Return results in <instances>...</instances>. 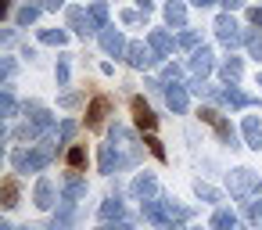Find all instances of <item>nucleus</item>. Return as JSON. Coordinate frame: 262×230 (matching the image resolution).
I'll return each mask as SVG.
<instances>
[{"instance_id": "obj_7", "label": "nucleus", "mask_w": 262, "mask_h": 230, "mask_svg": "<svg viewBox=\"0 0 262 230\" xmlns=\"http://www.w3.org/2000/svg\"><path fill=\"white\" fill-rule=\"evenodd\" d=\"M126 61H129L133 69H147V65L155 61V51L144 47V44H129V47H126Z\"/></svg>"}, {"instance_id": "obj_42", "label": "nucleus", "mask_w": 262, "mask_h": 230, "mask_svg": "<svg viewBox=\"0 0 262 230\" xmlns=\"http://www.w3.org/2000/svg\"><path fill=\"white\" fill-rule=\"evenodd\" d=\"M137 8H140V11H144V15H147V11H151V8H155V4H151V0H137Z\"/></svg>"}, {"instance_id": "obj_35", "label": "nucleus", "mask_w": 262, "mask_h": 230, "mask_svg": "<svg viewBox=\"0 0 262 230\" xmlns=\"http://www.w3.org/2000/svg\"><path fill=\"white\" fill-rule=\"evenodd\" d=\"M162 79H165V83H176V79H180V69H176V65H169V69L162 72Z\"/></svg>"}, {"instance_id": "obj_38", "label": "nucleus", "mask_w": 262, "mask_h": 230, "mask_svg": "<svg viewBox=\"0 0 262 230\" xmlns=\"http://www.w3.org/2000/svg\"><path fill=\"white\" fill-rule=\"evenodd\" d=\"M61 104H65V108H76V104H79V94H65Z\"/></svg>"}, {"instance_id": "obj_13", "label": "nucleus", "mask_w": 262, "mask_h": 230, "mask_svg": "<svg viewBox=\"0 0 262 230\" xmlns=\"http://www.w3.org/2000/svg\"><path fill=\"white\" fill-rule=\"evenodd\" d=\"M219 97H223V104H230V108H248V104H251V97H248L244 90H237L233 83H226V90H219Z\"/></svg>"}, {"instance_id": "obj_37", "label": "nucleus", "mask_w": 262, "mask_h": 230, "mask_svg": "<svg viewBox=\"0 0 262 230\" xmlns=\"http://www.w3.org/2000/svg\"><path fill=\"white\" fill-rule=\"evenodd\" d=\"M58 83H69V65L58 61Z\"/></svg>"}, {"instance_id": "obj_30", "label": "nucleus", "mask_w": 262, "mask_h": 230, "mask_svg": "<svg viewBox=\"0 0 262 230\" xmlns=\"http://www.w3.org/2000/svg\"><path fill=\"white\" fill-rule=\"evenodd\" d=\"M0 112H4V115H15V97H11V90L0 94Z\"/></svg>"}, {"instance_id": "obj_41", "label": "nucleus", "mask_w": 262, "mask_h": 230, "mask_svg": "<svg viewBox=\"0 0 262 230\" xmlns=\"http://www.w3.org/2000/svg\"><path fill=\"white\" fill-rule=\"evenodd\" d=\"M101 230H129V223H115V226H112V223H104Z\"/></svg>"}, {"instance_id": "obj_44", "label": "nucleus", "mask_w": 262, "mask_h": 230, "mask_svg": "<svg viewBox=\"0 0 262 230\" xmlns=\"http://www.w3.org/2000/svg\"><path fill=\"white\" fill-rule=\"evenodd\" d=\"M194 4H198V8H208V4H212V0H194Z\"/></svg>"}, {"instance_id": "obj_12", "label": "nucleus", "mask_w": 262, "mask_h": 230, "mask_svg": "<svg viewBox=\"0 0 262 230\" xmlns=\"http://www.w3.org/2000/svg\"><path fill=\"white\" fill-rule=\"evenodd\" d=\"M165 22L172 29H183L187 26V8H183V0H169L165 4Z\"/></svg>"}, {"instance_id": "obj_5", "label": "nucleus", "mask_w": 262, "mask_h": 230, "mask_svg": "<svg viewBox=\"0 0 262 230\" xmlns=\"http://www.w3.org/2000/svg\"><path fill=\"white\" fill-rule=\"evenodd\" d=\"M54 155H58V148H54V144H43V148H36V151H26L22 169H26V173H40V169H43Z\"/></svg>"}, {"instance_id": "obj_17", "label": "nucleus", "mask_w": 262, "mask_h": 230, "mask_svg": "<svg viewBox=\"0 0 262 230\" xmlns=\"http://www.w3.org/2000/svg\"><path fill=\"white\" fill-rule=\"evenodd\" d=\"M119 165H122V155H119L112 144H104V148H101V173H115Z\"/></svg>"}, {"instance_id": "obj_29", "label": "nucleus", "mask_w": 262, "mask_h": 230, "mask_svg": "<svg viewBox=\"0 0 262 230\" xmlns=\"http://www.w3.org/2000/svg\"><path fill=\"white\" fill-rule=\"evenodd\" d=\"M194 191H198V198H205V201H219V191L208 187V183H201V180L194 183Z\"/></svg>"}, {"instance_id": "obj_34", "label": "nucleus", "mask_w": 262, "mask_h": 230, "mask_svg": "<svg viewBox=\"0 0 262 230\" xmlns=\"http://www.w3.org/2000/svg\"><path fill=\"white\" fill-rule=\"evenodd\" d=\"M180 47H198V33H183L180 36Z\"/></svg>"}, {"instance_id": "obj_21", "label": "nucleus", "mask_w": 262, "mask_h": 230, "mask_svg": "<svg viewBox=\"0 0 262 230\" xmlns=\"http://www.w3.org/2000/svg\"><path fill=\"white\" fill-rule=\"evenodd\" d=\"M212 230H237V216L230 208H215L212 216Z\"/></svg>"}, {"instance_id": "obj_33", "label": "nucleus", "mask_w": 262, "mask_h": 230, "mask_svg": "<svg viewBox=\"0 0 262 230\" xmlns=\"http://www.w3.org/2000/svg\"><path fill=\"white\" fill-rule=\"evenodd\" d=\"M147 148H151V155H155V158H165V148H162V140L147 137Z\"/></svg>"}, {"instance_id": "obj_25", "label": "nucleus", "mask_w": 262, "mask_h": 230, "mask_svg": "<svg viewBox=\"0 0 262 230\" xmlns=\"http://www.w3.org/2000/svg\"><path fill=\"white\" fill-rule=\"evenodd\" d=\"M90 18H94L97 29H104V22H108V4H104V0H97V4L90 8Z\"/></svg>"}, {"instance_id": "obj_31", "label": "nucleus", "mask_w": 262, "mask_h": 230, "mask_svg": "<svg viewBox=\"0 0 262 230\" xmlns=\"http://www.w3.org/2000/svg\"><path fill=\"white\" fill-rule=\"evenodd\" d=\"M244 44H248V51H251V58H258V61H262V40L248 33V40H244Z\"/></svg>"}, {"instance_id": "obj_8", "label": "nucleus", "mask_w": 262, "mask_h": 230, "mask_svg": "<svg viewBox=\"0 0 262 230\" xmlns=\"http://www.w3.org/2000/svg\"><path fill=\"white\" fill-rule=\"evenodd\" d=\"M65 18H69V29H76V33H83V36L97 29V26H94V18H90L83 8H69V15H65Z\"/></svg>"}, {"instance_id": "obj_1", "label": "nucleus", "mask_w": 262, "mask_h": 230, "mask_svg": "<svg viewBox=\"0 0 262 230\" xmlns=\"http://www.w3.org/2000/svg\"><path fill=\"white\" fill-rule=\"evenodd\" d=\"M144 219L147 223H155V226H162V230H180V223L183 219H190V208H183V205H176V201H144Z\"/></svg>"}, {"instance_id": "obj_14", "label": "nucleus", "mask_w": 262, "mask_h": 230, "mask_svg": "<svg viewBox=\"0 0 262 230\" xmlns=\"http://www.w3.org/2000/svg\"><path fill=\"white\" fill-rule=\"evenodd\" d=\"M190 72H194V76H208V72H212V51H208V47L194 51V58H190Z\"/></svg>"}, {"instance_id": "obj_11", "label": "nucleus", "mask_w": 262, "mask_h": 230, "mask_svg": "<svg viewBox=\"0 0 262 230\" xmlns=\"http://www.w3.org/2000/svg\"><path fill=\"white\" fill-rule=\"evenodd\" d=\"M129 191H133V198H144V201H147V198H155L158 183H155V176H151V173H140V176L133 180V187H129Z\"/></svg>"}, {"instance_id": "obj_28", "label": "nucleus", "mask_w": 262, "mask_h": 230, "mask_svg": "<svg viewBox=\"0 0 262 230\" xmlns=\"http://www.w3.org/2000/svg\"><path fill=\"white\" fill-rule=\"evenodd\" d=\"M69 165H72V169H83V165H86V151H83V148H69Z\"/></svg>"}, {"instance_id": "obj_9", "label": "nucleus", "mask_w": 262, "mask_h": 230, "mask_svg": "<svg viewBox=\"0 0 262 230\" xmlns=\"http://www.w3.org/2000/svg\"><path fill=\"white\" fill-rule=\"evenodd\" d=\"M133 115H137V126H140V130H147V133L158 126V115L144 104V97H133Z\"/></svg>"}, {"instance_id": "obj_46", "label": "nucleus", "mask_w": 262, "mask_h": 230, "mask_svg": "<svg viewBox=\"0 0 262 230\" xmlns=\"http://www.w3.org/2000/svg\"><path fill=\"white\" fill-rule=\"evenodd\" d=\"M258 87H262V76H258Z\"/></svg>"}, {"instance_id": "obj_45", "label": "nucleus", "mask_w": 262, "mask_h": 230, "mask_svg": "<svg viewBox=\"0 0 262 230\" xmlns=\"http://www.w3.org/2000/svg\"><path fill=\"white\" fill-rule=\"evenodd\" d=\"M0 230H11V226H8V223H4V226H0Z\"/></svg>"}, {"instance_id": "obj_36", "label": "nucleus", "mask_w": 262, "mask_h": 230, "mask_svg": "<svg viewBox=\"0 0 262 230\" xmlns=\"http://www.w3.org/2000/svg\"><path fill=\"white\" fill-rule=\"evenodd\" d=\"M76 137V122H61V140H72Z\"/></svg>"}, {"instance_id": "obj_16", "label": "nucleus", "mask_w": 262, "mask_h": 230, "mask_svg": "<svg viewBox=\"0 0 262 230\" xmlns=\"http://www.w3.org/2000/svg\"><path fill=\"white\" fill-rule=\"evenodd\" d=\"M244 140H248V148H262V126H258V119L255 115H248L244 119Z\"/></svg>"}, {"instance_id": "obj_23", "label": "nucleus", "mask_w": 262, "mask_h": 230, "mask_svg": "<svg viewBox=\"0 0 262 230\" xmlns=\"http://www.w3.org/2000/svg\"><path fill=\"white\" fill-rule=\"evenodd\" d=\"M40 8H43V4H26V8L18 11V26H33V22L40 18Z\"/></svg>"}, {"instance_id": "obj_27", "label": "nucleus", "mask_w": 262, "mask_h": 230, "mask_svg": "<svg viewBox=\"0 0 262 230\" xmlns=\"http://www.w3.org/2000/svg\"><path fill=\"white\" fill-rule=\"evenodd\" d=\"M40 40H43V44H54V47H61L69 36H65V29H43V33H40Z\"/></svg>"}, {"instance_id": "obj_3", "label": "nucleus", "mask_w": 262, "mask_h": 230, "mask_svg": "<svg viewBox=\"0 0 262 230\" xmlns=\"http://www.w3.org/2000/svg\"><path fill=\"white\" fill-rule=\"evenodd\" d=\"M198 115H201V122H208V126H212V130H215V133L223 137V144L237 148V133H233V126H230V122H226V119H223L219 112H212V108H201Z\"/></svg>"}, {"instance_id": "obj_15", "label": "nucleus", "mask_w": 262, "mask_h": 230, "mask_svg": "<svg viewBox=\"0 0 262 230\" xmlns=\"http://www.w3.org/2000/svg\"><path fill=\"white\" fill-rule=\"evenodd\" d=\"M151 51H155V58H165L172 51V40L165 29H151Z\"/></svg>"}, {"instance_id": "obj_26", "label": "nucleus", "mask_w": 262, "mask_h": 230, "mask_svg": "<svg viewBox=\"0 0 262 230\" xmlns=\"http://www.w3.org/2000/svg\"><path fill=\"white\" fill-rule=\"evenodd\" d=\"M86 194V183H79V180H72L69 187H65V194H61V201H79Z\"/></svg>"}, {"instance_id": "obj_4", "label": "nucleus", "mask_w": 262, "mask_h": 230, "mask_svg": "<svg viewBox=\"0 0 262 230\" xmlns=\"http://www.w3.org/2000/svg\"><path fill=\"white\" fill-rule=\"evenodd\" d=\"M215 33H219V40H223L226 47H237V44L248 40V33H241V26H237L230 15H219V18H215Z\"/></svg>"}, {"instance_id": "obj_19", "label": "nucleus", "mask_w": 262, "mask_h": 230, "mask_svg": "<svg viewBox=\"0 0 262 230\" xmlns=\"http://www.w3.org/2000/svg\"><path fill=\"white\" fill-rule=\"evenodd\" d=\"M165 101H169V108H172V112H187V90H183V87H176V83H172V87L165 90Z\"/></svg>"}, {"instance_id": "obj_32", "label": "nucleus", "mask_w": 262, "mask_h": 230, "mask_svg": "<svg viewBox=\"0 0 262 230\" xmlns=\"http://www.w3.org/2000/svg\"><path fill=\"white\" fill-rule=\"evenodd\" d=\"M244 212H248V219H251V223H262V201H248V208H244Z\"/></svg>"}, {"instance_id": "obj_24", "label": "nucleus", "mask_w": 262, "mask_h": 230, "mask_svg": "<svg viewBox=\"0 0 262 230\" xmlns=\"http://www.w3.org/2000/svg\"><path fill=\"white\" fill-rule=\"evenodd\" d=\"M4 205L11 208V205H18V180L15 176H8L4 180Z\"/></svg>"}, {"instance_id": "obj_43", "label": "nucleus", "mask_w": 262, "mask_h": 230, "mask_svg": "<svg viewBox=\"0 0 262 230\" xmlns=\"http://www.w3.org/2000/svg\"><path fill=\"white\" fill-rule=\"evenodd\" d=\"M223 8H226V11H233V8H241V0H223Z\"/></svg>"}, {"instance_id": "obj_20", "label": "nucleus", "mask_w": 262, "mask_h": 230, "mask_svg": "<svg viewBox=\"0 0 262 230\" xmlns=\"http://www.w3.org/2000/svg\"><path fill=\"white\" fill-rule=\"evenodd\" d=\"M36 205H40V208H51V205H54V183H51L47 176L36 183Z\"/></svg>"}, {"instance_id": "obj_10", "label": "nucleus", "mask_w": 262, "mask_h": 230, "mask_svg": "<svg viewBox=\"0 0 262 230\" xmlns=\"http://www.w3.org/2000/svg\"><path fill=\"white\" fill-rule=\"evenodd\" d=\"M101 47H104L108 54H115V58H119V54H126V47H129V44L122 40V33H119V29H104V33H101Z\"/></svg>"}, {"instance_id": "obj_22", "label": "nucleus", "mask_w": 262, "mask_h": 230, "mask_svg": "<svg viewBox=\"0 0 262 230\" xmlns=\"http://www.w3.org/2000/svg\"><path fill=\"white\" fill-rule=\"evenodd\" d=\"M119 216H122V201H119V198H108V201L101 205V219L112 223V219H119Z\"/></svg>"}, {"instance_id": "obj_18", "label": "nucleus", "mask_w": 262, "mask_h": 230, "mask_svg": "<svg viewBox=\"0 0 262 230\" xmlns=\"http://www.w3.org/2000/svg\"><path fill=\"white\" fill-rule=\"evenodd\" d=\"M241 72H244V65H241V58H226V61H223V69H219V76H223V83H237V79H241Z\"/></svg>"}, {"instance_id": "obj_6", "label": "nucleus", "mask_w": 262, "mask_h": 230, "mask_svg": "<svg viewBox=\"0 0 262 230\" xmlns=\"http://www.w3.org/2000/svg\"><path fill=\"white\" fill-rule=\"evenodd\" d=\"M108 108H112V101H108V97H94V101H90V108H86V126H90V130H101V126H104Z\"/></svg>"}, {"instance_id": "obj_2", "label": "nucleus", "mask_w": 262, "mask_h": 230, "mask_svg": "<svg viewBox=\"0 0 262 230\" xmlns=\"http://www.w3.org/2000/svg\"><path fill=\"white\" fill-rule=\"evenodd\" d=\"M262 187V176L258 173H251V169H237V173H230V191H233V198H248V194H255Z\"/></svg>"}, {"instance_id": "obj_39", "label": "nucleus", "mask_w": 262, "mask_h": 230, "mask_svg": "<svg viewBox=\"0 0 262 230\" xmlns=\"http://www.w3.org/2000/svg\"><path fill=\"white\" fill-rule=\"evenodd\" d=\"M248 18H251V26H262V8H251Z\"/></svg>"}, {"instance_id": "obj_40", "label": "nucleus", "mask_w": 262, "mask_h": 230, "mask_svg": "<svg viewBox=\"0 0 262 230\" xmlns=\"http://www.w3.org/2000/svg\"><path fill=\"white\" fill-rule=\"evenodd\" d=\"M40 4H43V8H47V11H58V8H61V4H65V0H40Z\"/></svg>"}]
</instances>
